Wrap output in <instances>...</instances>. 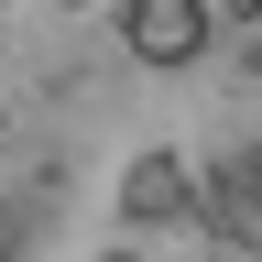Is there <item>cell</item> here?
<instances>
[{
	"mask_svg": "<svg viewBox=\"0 0 262 262\" xmlns=\"http://www.w3.org/2000/svg\"><path fill=\"white\" fill-rule=\"evenodd\" d=\"M131 66H196L208 55V0H120Z\"/></svg>",
	"mask_w": 262,
	"mask_h": 262,
	"instance_id": "cell-1",
	"label": "cell"
},
{
	"mask_svg": "<svg viewBox=\"0 0 262 262\" xmlns=\"http://www.w3.org/2000/svg\"><path fill=\"white\" fill-rule=\"evenodd\" d=\"M164 208H186V175L175 164H142L131 175V219H164Z\"/></svg>",
	"mask_w": 262,
	"mask_h": 262,
	"instance_id": "cell-2",
	"label": "cell"
}]
</instances>
